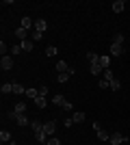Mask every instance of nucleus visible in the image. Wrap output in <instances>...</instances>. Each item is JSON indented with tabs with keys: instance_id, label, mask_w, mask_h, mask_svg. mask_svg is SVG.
Instances as JSON below:
<instances>
[{
	"instance_id": "f257e3e1",
	"label": "nucleus",
	"mask_w": 130,
	"mask_h": 145,
	"mask_svg": "<svg viewBox=\"0 0 130 145\" xmlns=\"http://www.w3.org/2000/svg\"><path fill=\"white\" fill-rule=\"evenodd\" d=\"M13 65H15L13 56H2V59H0V67H2V72H9V69H13Z\"/></svg>"
},
{
	"instance_id": "f03ea898",
	"label": "nucleus",
	"mask_w": 130,
	"mask_h": 145,
	"mask_svg": "<svg viewBox=\"0 0 130 145\" xmlns=\"http://www.w3.org/2000/svg\"><path fill=\"white\" fill-rule=\"evenodd\" d=\"M124 141H128V137H124L122 132H113L111 139H108V143H111V145H122Z\"/></svg>"
},
{
	"instance_id": "7ed1b4c3",
	"label": "nucleus",
	"mask_w": 130,
	"mask_h": 145,
	"mask_svg": "<svg viewBox=\"0 0 130 145\" xmlns=\"http://www.w3.org/2000/svg\"><path fill=\"white\" fill-rule=\"evenodd\" d=\"M43 132L48 134V137H54V132H56V121H46V123H43Z\"/></svg>"
},
{
	"instance_id": "20e7f679",
	"label": "nucleus",
	"mask_w": 130,
	"mask_h": 145,
	"mask_svg": "<svg viewBox=\"0 0 130 145\" xmlns=\"http://www.w3.org/2000/svg\"><path fill=\"white\" fill-rule=\"evenodd\" d=\"M124 52V43H111V56H119Z\"/></svg>"
},
{
	"instance_id": "39448f33",
	"label": "nucleus",
	"mask_w": 130,
	"mask_h": 145,
	"mask_svg": "<svg viewBox=\"0 0 130 145\" xmlns=\"http://www.w3.org/2000/svg\"><path fill=\"white\" fill-rule=\"evenodd\" d=\"M33 102L37 104V108H39V110H43L46 106H48V97H43V95H37L35 100H33Z\"/></svg>"
},
{
	"instance_id": "423d86ee",
	"label": "nucleus",
	"mask_w": 130,
	"mask_h": 145,
	"mask_svg": "<svg viewBox=\"0 0 130 145\" xmlns=\"http://www.w3.org/2000/svg\"><path fill=\"white\" fill-rule=\"evenodd\" d=\"M56 72L59 74H69V65L65 61H56Z\"/></svg>"
},
{
	"instance_id": "0eeeda50",
	"label": "nucleus",
	"mask_w": 130,
	"mask_h": 145,
	"mask_svg": "<svg viewBox=\"0 0 130 145\" xmlns=\"http://www.w3.org/2000/svg\"><path fill=\"white\" fill-rule=\"evenodd\" d=\"M15 37H18V39H22V41H26V39H28V30L20 26V28L15 30Z\"/></svg>"
},
{
	"instance_id": "6e6552de",
	"label": "nucleus",
	"mask_w": 130,
	"mask_h": 145,
	"mask_svg": "<svg viewBox=\"0 0 130 145\" xmlns=\"http://www.w3.org/2000/svg\"><path fill=\"white\" fill-rule=\"evenodd\" d=\"M65 102H67V100H65V97H63L61 93H56V95H52V104H54V106H63Z\"/></svg>"
},
{
	"instance_id": "1a4fd4ad",
	"label": "nucleus",
	"mask_w": 130,
	"mask_h": 145,
	"mask_svg": "<svg viewBox=\"0 0 130 145\" xmlns=\"http://www.w3.org/2000/svg\"><path fill=\"white\" fill-rule=\"evenodd\" d=\"M46 28H48V22H46V20H37V22H35V30L46 33Z\"/></svg>"
},
{
	"instance_id": "9d476101",
	"label": "nucleus",
	"mask_w": 130,
	"mask_h": 145,
	"mask_svg": "<svg viewBox=\"0 0 130 145\" xmlns=\"http://www.w3.org/2000/svg\"><path fill=\"white\" fill-rule=\"evenodd\" d=\"M100 67H102V69H111V59H108V56H100Z\"/></svg>"
},
{
	"instance_id": "9b49d317",
	"label": "nucleus",
	"mask_w": 130,
	"mask_h": 145,
	"mask_svg": "<svg viewBox=\"0 0 130 145\" xmlns=\"http://www.w3.org/2000/svg\"><path fill=\"white\" fill-rule=\"evenodd\" d=\"M33 48H35L33 39H26V41H22V50H24V52H33Z\"/></svg>"
},
{
	"instance_id": "f8f14e48",
	"label": "nucleus",
	"mask_w": 130,
	"mask_h": 145,
	"mask_svg": "<svg viewBox=\"0 0 130 145\" xmlns=\"http://www.w3.org/2000/svg\"><path fill=\"white\" fill-rule=\"evenodd\" d=\"M35 139H37L39 143H48V139H50V137H48L46 132H43V130H39V132H35Z\"/></svg>"
},
{
	"instance_id": "ddd939ff",
	"label": "nucleus",
	"mask_w": 130,
	"mask_h": 145,
	"mask_svg": "<svg viewBox=\"0 0 130 145\" xmlns=\"http://www.w3.org/2000/svg\"><path fill=\"white\" fill-rule=\"evenodd\" d=\"M85 117H87V115L82 113V110H76L72 119H74V123H82V121H85Z\"/></svg>"
},
{
	"instance_id": "4468645a",
	"label": "nucleus",
	"mask_w": 130,
	"mask_h": 145,
	"mask_svg": "<svg viewBox=\"0 0 130 145\" xmlns=\"http://www.w3.org/2000/svg\"><path fill=\"white\" fill-rule=\"evenodd\" d=\"M124 0H115V2H113V11H115V13H122V11H124Z\"/></svg>"
},
{
	"instance_id": "2eb2a0df",
	"label": "nucleus",
	"mask_w": 130,
	"mask_h": 145,
	"mask_svg": "<svg viewBox=\"0 0 130 145\" xmlns=\"http://www.w3.org/2000/svg\"><path fill=\"white\" fill-rule=\"evenodd\" d=\"M0 141H2V145L11 143V132H9V130H2V132H0Z\"/></svg>"
},
{
	"instance_id": "dca6fc26",
	"label": "nucleus",
	"mask_w": 130,
	"mask_h": 145,
	"mask_svg": "<svg viewBox=\"0 0 130 145\" xmlns=\"http://www.w3.org/2000/svg\"><path fill=\"white\" fill-rule=\"evenodd\" d=\"M15 121H18V123H20V128H24V126H31V119H28V117H26V115H20V117H18V119H15Z\"/></svg>"
},
{
	"instance_id": "f3484780",
	"label": "nucleus",
	"mask_w": 130,
	"mask_h": 145,
	"mask_svg": "<svg viewBox=\"0 0 130 145\" xmlns=\"http://www.w3.org/2000/svg\"><path fill=\"white\" fill-rule=\"evenodd\" d=\"M87 59H89V63H91V65H98V63H100V54H95V52H89V54H87Z\"/></svg>"
},
{
	"instance_id": "a211bd4d",
	"label": "nucleus",
	"mask_w": 130,
	"mask_h": 145,
	"mask_svg": "<svg viewBox=\"0 0 130 145\" xmlns=\"http://www.w3.org/2000/svg\"><path fill=\"white\" fill-rule=\"evenodd\" d=\"M13 110H15L18 115H24V113H26V104H24V102H18V104H15V108H13Z\"/></svg>"
},
{
	"instance_id": "6ab92c4d",
	"label": "nucleus",
	"mask_w": 130,
	"mask_h": 145,
	"mask_svg": "<svg viewBox=\"0 0 130 145\" xmlns=\"http://www.w3.org/2000/svg\"><path fill=\"white\" fill-rule=\"evenodd\" d=\"M33 26H35V22H33L31 18H22V28L28 30V28H33Z\"/></svg>"
},
{
	"instance_id": "aec40b11",
	"label": "nucleus",
	"mask_w": 130,
	"mask_h": 145,
	"mask_svg": "<svg viewBox=\"0 0 130 145\" xmlns=\"http://www.w3.org/2000/svg\"><path fill=\"white\" fill-rule=\"evenodd\" d=\"M24 95H26V97H31V100H35V97L39 95V91H37V89H33V87H31V89H26V93H24Z\"/></svg>"
},
{
	"instance_id": "412c9836",
	"label": "nucleus",
	"mask_w": 130,
	"mask_h": 145,
	"mask_svg": "<svg viewBox=\"0 0 130 145\" xmlns=\"http://www.w3.org/2000/svg\"><path fill=\"white\" fill-rule=\"evenodd\" d=\"M91 74H93V76H102V74H104V69L100 67V63H98V65H91Z\"/></svg>"
},
{
	"instance_id": "4be33fe9",
	"label": "nucleus",
	"mask_w": 130,
	"mask_h": 145,
	"mask_svg": "<svg viewBox=\"0 0 130 145\" xmlns=\"http://www.w3.org/2000/svg\"><path fill=\"white\" fill-rule=\"evenodd\" d=\"M0 91L2 93H13V82H5V85L0 87Z\"/></svg>"
},
{
	"instance_id": "5701e85b",
	"label": "nucleus",
	"mask_w": 130,
	"mask_h": 145,
	"mask_svg": "<svg viewBox=\"0 0 130 145\" xmlns=\"http://www.w3.org/2000/svg\"><path fill=\"white\" fill-rule=\"evenodd\" d=\"M102 78H104V80H108V82H111V80L115 78V74H113V69H104V74H102Z\"/></svg>"
},
{
	"instance_id": "b1692460",
	"label": "nucleus",
	"mask_w": 130,
	"mask_h": 145,
	"mask_svg": "<svg viewBox=\"0 0 130 145\" xmlns=\"http://www.w3.org/2000/svg\"><path fill=\"white\" fill-rule=\"evenodd\" d=\"M56 52H59L56 46H48V48H46V56H56Z\"/></svg>"
},
{
	"instance_id": "393cba45",
	"label": "nucleus",
	"mask_w": 130,
	"mask_h": 145,
	"mask_svg": "<svg viewBox=\"0 0 130 145\" xmlns=\"http://www.w3.org/2000/svg\"><path fill=\"white\" fill-rule=\"evenodd\" d=\"M119 89H122V82H119L117 78H113L111 80V91H119Z\"/></svg>"
},
{
	"instance_id": "a878e982",
	"label": "nucleus",
	"mask_w": 130,
	"mask_h": 145,
	"mask_svg": "<svg viewBox=\"0 0 130 145\" xmlns=\"http://www.w3.org/2000/svg\"><path fill=\"white\" fill-rule=\"evenodd\" d=\"M13 93H26V89L20 82H13Z\"/></svg>"
},
{
	"instance_id": "bb28decb",
	"label": "nucleus",
	"mask_w": 130,
	"mask_h": 145,
	"mask_svg": "<svg viewBox=\"0 0 130 145\" xmlns=\"http://www.w3.org/2000/svg\"><path fill=\"white\" fill-rule=\"evenodd\" d=\"M41 37H43V33H39V30H33L31 39H33V41H41Z\"/></svg>"
},
{
	"instance_id": "cd10ccee",
	"label": "nucleus",
	"mask_w": 130,
	"mask_h": 145,
	"mask_svg": "<svg viewBox=\"0 0 130 145\" xmlns=\"http://www.w3.org/2000/svg\"><path fill=\"white\" fill-rule=\"evenodd\" d=\"M31 128L35 130V132H39V130H43V123H39V121H31Z\"/></svg>"
},
{
	"instance_id": "c85d7f7f",
	"label": "nucleus",
	"mask_w": 130,
	"mask_h": 145,
	"mask_svg": "<svg viewBox=\"0 0 130 145\" xmlns=\"http://www.w3.org/2000/svg\"><path fill=\"white\" fill-rule=\"evenodd\" d=\"M46 145H61V139H59V137H50Z\"/></svg>"
},
{
	"instance_id": "c756f323",
	"label": "nucleus",
	"mask_w": 130,
	"mask_h": 145,
	"mask_svg": "<svg viewBox=\"0 0 130 145\" xmlns=\"http://www.w3.org/2000/svg\"><path fill=\"white\" fill-rule=\"evenodd\" d=\"M56 80H59V82H67V80H69V74H56Z\"/></svg>"
},
{
	"instance_id": "7c9ffc66",
	"label": "nucleus",
	"mask_w": 130,
	"mask_h": 145,
	"mask_svg": "<svg viewBox=\"0 0 130 145\" xmlns=\"http://www.w3.org/2000/svg\"><path fill=\"white\" fill-rule=\"evenodd\" d=\"M98 87H100V89H111V82L102 78V80H100V82H98Z\"/></svg>"
},
{
	"instance_id": "2f4dec72",
	"label": "nucleus",
	"mask_w": 130,
	"mask_h": 145,
	"mask_svg": "<svg viewBox=\"0 0 130 145\" xmlns=\"http://www.w3.org/2000/svg\"><path fill=\"white\" fill-rule=\"evenodd\" d=\"M113 43H124V35H122V33H115V37H113Z\"/></svg>"
},
{
	"instance_id": "473e14b6",
	"label": "nucleus",
	"mask_w": 130,
	"mask_h": 145,
	"mask_svg": "<svg viewBox=\"0 0 130 145\" xmlns=\"http://www.w3.org/2000/svg\"><path fill=\"white\" fill-rule=\"evenodd\" d=\"M20 52H22V43H15V46L11 48V54L15 56V54H20Z\"/></svg>"
},
{
	"instance_id": "72a5a7b5",
	"label": "nucleus",
	"mask_w": 130,
	"mask_h": 145,
	"mask_svg": "<svg viewBox=\"0 0 130 145\" xmlns=\"http://www.w3.org/2000/svg\"><path fill=\"white\" fill-rule=\"evenodd\" d=\"M98 139H100V141H108L111 137H108V134H106L104 130H98Z\"/></svg>"
},
{
	"instance_id": "f704fd0d",
	"label": "nucleus",
	"mask_w": 130,
	"mask_h": 145,
	"mask_svg": "<svg viewBox=\"0 0 130 145\" xmlns=\"http://www.w3.org/2000/svg\"><path fill=\"white\" fill-rule=\"evenodd\" d=\"M7 50H9V48H7V43H5V41H0V54L7 56Z\"/></svg>"
},
{
	"instance_id": "c9c22d12",
	"label": "nucleus",
	"mask_w": 130,
	"mask_h": 145,
	"mask_svg": "<svg viewBox=\"0 0 130 145\" xmlns=\"http://www.w3.org/2000/svg\"><path fill=\"white\" fill-rule=\"evenodd\" d=\"M39 95H43V97H48V87H46V85H43L41 89H39Z\"/></svg>"
},
{
	"instance_id": "e433bc0d",
	"label": "nucleus",
	"mask_w": 130,
	"mask_h": 145,
	"mask_svg": "<svg viewBox=\"0 0 130 145\" xmlns=\"http://www.w3.org/2000/svg\"><path fill=\"white\" fill-rule=\"evenodd\" d=\"M61 108H63V110H72V108H74V104H72V102H65Z\"/></svg>"
},
{
	"instance_id": "4c0bfd02",
	"label": "nucleus",
	"mask_w": 130,
	"mask_h": 145,
	"mask_svg": "<svg viewBox=\"0 0 130 145\" xmlns=\"http://www.w3.org/2000/svg\"><path fill=\"white\" fill-rule=\"evenodd\" d=\"M7 145H18V143H15V141H11V143H7Z\"/></svg>"
}]
</instances>
